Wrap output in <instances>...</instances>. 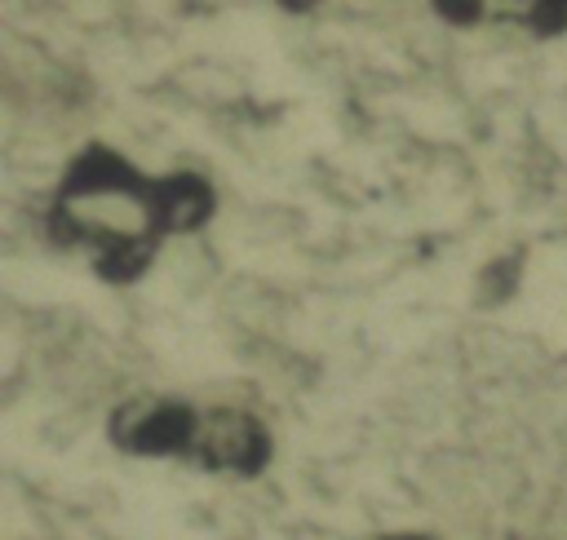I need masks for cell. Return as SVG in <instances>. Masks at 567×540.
<instances>
[{
	"instance_id": "1",
	"label": "cell",
	"mask_w": 567,
	"mask_h": 540,
	"mask_svg": "<svg viewBox=\"0 0 567 540\" xmlns=\"http://www.w3.org/2000/svg\"><path fill=\"white\" fill-rule=\"evenodd\" d=\"M217 212V190L199 173L151 177L106 142L71 155L44 230L58 248L84 252L102 283H133L151 270L168 235H190Z\"/></svg>"
},
{
	"instance_id": "3",
	"label": "cell",
	"mask_w": 567,
	"mask_h": 540,
	"mask_svg": "<svg viewBox=\"0 0 567 540\" xmlns=\"http://www.w3.org/2000/svg\"><path fill=\"white\" fill-rule=\"evenodd\" d=\"M270 429L239 407H208L204 429L195 438V451L186 465L208 469V474H235V478H257L270 465Z\"/></svg>"
},
{
	"instance_id": "4",
	"label": "cell",
	"mask_w": 567,
	"mask_h": 540,
	"mask_svg": "<svg viewBox=\"0 0 567 540\" xmlns=\"http://www.w3.org/2000/svg\"><path fill=\"white\" fill-rule=\"evenodd\" d=\"M523 27H532L536 35H554V31H567V4H532L523 9L518 18Z\"/></svg>"
},
{
	"instance_id": "2",
	"label": "cell",
	"mask_w": 567,
	"mask_h": 540,
	"mask_svg": "<svg viewBox=\"0 0 567 540\" xmlns=\"http://www.w3.org/2000/svg\"><path fill=\"white\" fill-rule=\"evenodd\" d=\"M204 429V412L186 398H124L106 416V438L124 456H177L190 460L195 438Z\"/></svg>"
},
{
	"instance_id": "6",
	"label": "cell",
	"mask_w": 567,
	"mask_h": 540,
	"mask_svg": "<svg viewBox=\"0 0 567 540\" xmlns=\"http://www.w3.org/2000/svg\"><path fill=\"white\" fill-rule=\"evenodd\" d=\"M377 540H434V536H421V531H394V536H377Z\"/></svg>"
},
{
	"instance_id": "5",
	"label": "cell",
	"mask_w": 567,
	"mask_h": 540,
	"mask_svg": "<svg viewBox=\"0 0 567 540\" xmlns=\"http://www.w3.org/2000/svg\"><path fill=\"white\" fill-rule=\"evenodd\" d=\"M434 13H443L447 22H478L483 4H434Z\"/></svg>"
}]
</instances>
